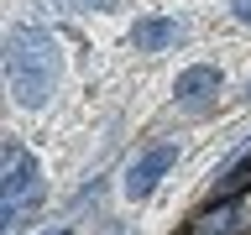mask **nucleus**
Masks as SVG:
<instances>
[{"label":"nucleus","mask_w":251,"mask_h":235,"mask_svg":"<svg viewBox=\"0 0 251 235\" xmlns=\"http://www.w3.org/2000/svg\"><path fill=\"white\" fill-rule=\"evenodd\" d=\"M47 235H68V230H47Z\"/></svg>","instance_id":"obj_9"},{"label":"nucleus","mask_w":251,"mask_h":235,"mask_svg":"<svg viewBox=\"0 0 251 235\" xmlns=\"http://www.w3.org/2000/svg\"><path fill=\"white\" fill-rule=\"evenodd\" d=\"M178 162V146H152V152H141L136 162H131V172H126V193L131 199H147L157 188V178Z\"/></svg>","instance_id":"obj_3"},{"label":"nucleus","mask_w":251,"mask_h":235,"mask_svg":"<svg viewBox=\"0 0 251 235\" xmlns=\"http://www.w3.org/2000/svg\"><path fill=\"white\" fill-rule=\"evenodd\" d=\"M183 42V26L178 21H162V16H147V21H136V31H131V47L136 52H162V47Z\"/></svg>","instance_id":"obj_4"},{"label":"nucleus","mask_w":251,"mask_h":235,"mask_svg":"<svg viewBox=\"0 0 251 235\" xmlns=\"http://www.w3.org/2000/svg\"><path fill=\"white\" fill-rule=\"evenodd\" d=\"M63 73V47L52 31L42 26H16L11 42H5V78H11V94L21 110H42L58 89Z\"/></svg>","instance_id":"obj_1"},{"label":"nucleus","mask_w":251,"mask_h":235,"mask_svg":"<svg viewBox=\"0 0 251 235\" xmlns=\"http://www.w3.org/2000/svg\"><path fill=\"white\" fill-rule=\"evenodd\" d=\"M235 230H241V214H235L230 204H220V209H209L199 219V235H235Z\"/></svg>","instance_id":"obj_7"},{"label":"nucleus","mask_w":251,"mask_h":235,"mask_svg":"<svg viewBox=\"0 0 251 235\" xmlns=\"http://www.w3.org/2000/svg\"><path fill=\"white\" fill-rule=\"evenodd\" d=\"M246 99H251V84H246Z\"/></svg>","instance_id":"obj_10"},{"label":"nucleus","mask_w":251,"mask_h":235,"mask_svg":"<svg viewBox=\"0 0 251 235\" xmlns=\"http://www.w3.org/2000/svg\"><path fill=\"white\" fill-rule=\"evenodd\" d=\"M173 94H178V105H204L209 94H220V73L215 68H188V73H178Z\"/></svg>","instance_id":"obj_5"},{"label":"nucleus","mask_w":251,"mask_h":235,"mask_svg":"<svg viewBox=\"0 0 251 235\" xmlns=\"http://www.w3.org/2000/svg\"><path fill=\"white\" fill-rule=\"evenodd\" d=\"M230 11H235V21H241V26H251V0H235Z\"/></svg>","instance_id":"obj_8"},{"label":"nucleus","mask_w":251,"mask_h":235,"mask_svg":"<svg viewBox=\"0 0 251 235\" xmlns=\"http://www.w3.org/2000/svg\"><path fill=\"white\" fill-rule=\"evenodd\" d=\"M126 0H37V11L52 16H84V11H121Z\"/></svg>","instance_id":"obj_6"},{"label":"nucleus","mask_w":251,"mask_h":235,"mask_svg":"<svg viewBox=\"0 0 251 235\" xmlns=\"http://www.w3.org/2000/svg\"><path fill=\"white\" fill-rule=\"evenodd\" d=\"M37 199H42L37 157H31L26 146H5V178H0V219H5V235L26 225V214H31Z\"/></svg>","instance_id":"obj_2"}]
</instances>
